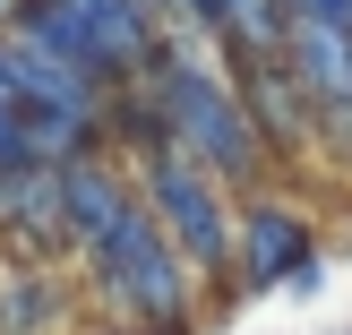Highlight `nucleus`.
Segmentation results:
<instances>
[{
  "label": "nucleus",
  "mask_w": 352,
  "mask_h": 335,
  "mask_svg": "<svg viewBox=\"0 0 352 335\" xmlns=\"http://www.w3.org/2000/svg\"><path fill=\"white\" fill-rule=\"evenodd\" d=\"M95 267H103V292H112L129 318H146V327H172V318H181V301H189L181 258H172V241L146 224V206L120 215L112 233L95 241Z\"/></svg>",
  "instance_id": "obj_2"
},
{
  "label": "nucleus",
  "mask_w": 352,
  "mask_h": 335,
  "mask_svg": "<svg viewBox=\"0 0 352 335\" xmlns=\"http://www.w3.org/2000/svg\"><path fill=\"white\" fill-rule=\"evenodd\" d=\"M146 69H155V103H164L181 155H189V164L232 172V181H250V164H258V120L241 112V103L223 95L198 61H181V52H164V43L146 52Z\"/></svg>",
  "instance_id": "obj_1"
},
{
  "label": "nucleus",
  "mask_w": 352,
  "mask_h": 335,
  "mask_svg": "<svg viewBox=\"0 0 352 335\" xmlns=\"http://www.w3.org/2000/svg\"><path fill=\"white\" fill-rule=\"evenodd\" d=\"M120 215H138V198H129L120 172H103V164H69V172H60V224H69L78 241H103Z\"/></svg>",
  "instance_id": "obj_6"
},
{
  "label": "nucleus",
  "mask_w": 352,
  "mask_h": 335,
  "mask_svg": "<svg viewBox=\"0 0 352 335\" xmlns=\"http://www.w3.org/2000/svg\"><path fill=\"white\" fill-rule=\"evenodd\" d=\"M146 198H155V215H164V233L181 241L198 267H215V258L232 250V224H223V206H215V189H206V172L189 164L181 147H155V155H146Z\"/></svg>",
  "instance_id": "obj_3"
},
{
  "label": "nucleus",
  "mask_w": 352,
  "mask_h": 335,
  "mask_svg": "<svg viewBox=\"0 0 352 335\" xmlns=\"http://www.w3.org/2000/svg\"><path fill=\"white\" fill-rule=\"evenodd\" d=\"M146 9H155V0H146Z\"/></svg>",
  "instance_id": "obj_10"
},
{
  "label": "nucleus",
  "mask_w": 352,
  "mask_h": 335,
  "mask_svg": "<svg viewBox=\"0 0 352 335\" xmlns=\"http://www.w3.org/2000/svg\"><path fill=\"white\" fill-rule=\"evenodd\" d=\"M275 61L292 69V86H309L327 112H344V120H352V26H327V17H292Z\"/></svg>",
  "instance_id": "obj_4"
},
{
  "label": "nucleus",
  "mask_w": 352,
  "mask_h": 335,
  "mask_svg": "<svg viewBox=\"0 0 352 335\" xmlns=\"http://www.w3.org/2000/svg\"><path fill=\"white\" fill-rule=\"evenodd\" d=\"M69 17H78L103 78L112 69H146V52H155V9L146 0H69Z\"/></svg>",
  "instance_id": "obj_5"
},
{
  "label": "nucleus",
  "mask_w": 352,
  "mask_h": 335,
  "mask_svg": "<svg viewBox=\"0 0 352 335\" xmlns=\"http://www.w3.org/2000/svg\"><path fill=\"white\" fill-rule=\"evenodd\" d=\"M181 9H189V17H206V26H223V17H232L241 0H181Z\"/></svg>",
  "instance_id": "obj_9"
},
{
  "label": "nucleus",
  "mask_w": 352,
  "mask_h": 335,
  "mask_svg": "<svg viewBox=\"0 0 352 335\" xmlns=\"http://www.w3.org/2000/svg\"><path fill=\"white\" fill-rule=\"evenodd\" d=\"M284 17H327V26H352V0H284Z\"/></svg>",
  "instance_id": "obj_8"
},
{
  "label": "nucleus",
  "mask_w": 352,
  "mask_h": 335,
  "mask_svg": "<svg viewBox=\"0 0 352 335\" xmlns=\"http://www.w3.org/2000/svg\"><path fill=\"white\" fill-rule=\"evenodd\" d=\"M250 275H258V284L309 275V233L284 215V206H258V215H250Z\"/></svg>",
  "instance_id": "obj_7"
}]
</instances>
